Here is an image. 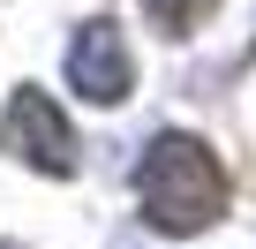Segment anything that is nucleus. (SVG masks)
<instances>
[{
  "label": "nucleus",
  "instance_id": "1",
  "mask_svg": "<svg viewBox=\"0 0 256 249\" xmlns=\"http://www.w3.org/2000/svg\"><path fill=\"white\" fill-rule=\"evenodd\" d=\"M136 219L144 234L158 241H188V234H211L234 204V174L218 159L211 136L196 129H158L144 151H136Z\"/></svg>",
  "mask_w": 256,
  "mask_h": 249
},
{
  "label": "nucleus",
  "instance_id": "2",
  "mask_svg": "<svg viewBox=\"0 0 256 249\" xmlns=\"http://www.w3.org/2000/svg\"><path fill=\"white\" fill-rule=\"evenodd\" d=\"M0 151H8L16 166L46 174V181H76L83 174V136L76 121L38 91V83H16L8 106H0Z\"/></svg>",
  "mask_w": 256,
  "mask_h": 249
},
{
  "label": "nucleus",
  "instance_id": "3",
  "mask_svg": "<svg viewBox=\"0 0 256 249\" xmlns=\"http://www.w3.org/2000/svg\"><path fill=\"white\" fill-rule=\"evenodd\" d=\"M68 91L83 98V106H128L136 98V46H128V31L113 23V16H83L76 31H68Z\"/></svg>",
  "mask_w": 256,
  "mask_h": 249
},
{
  "label": "nucleus",
  "instance_id": "4",
  "mask_svg": "<svg viewBox=\"0 0 256 249\" xmlns=\"http://www.w3.org/2000/svg\"><path fill=\"white\" fill-rule=\"evenodd\" d=\"M211 16H218V0H144V23H151L158 38H174V46L196 38Z\"/></svg>",
  "mask_w": 256,
  "mask_h": 249
},
{
  "label": "nucleus",
  "instance_id": "5",
  "mask_svg": "<svg viewBox=\"0 0 256 249\" xmlns=\"http://www.w3.org/2000/svg\"><path fill=\"white\" fill-rule=\"evenodd\" d=\"M0 249H23V241H8V234H0Z\"/></svg>",
  "mask_w": 256,
  "mask_h": 249
}]
</instances>
